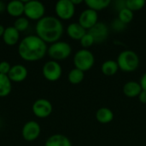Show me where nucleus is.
Here are the masks:
<instances>
[{
  "mask_svg": "<svg viewBox=\"0 0 146 146\" xmlns=\"http://www.w3.org/2000/svg\"><path fill=\"white\" fill-rule=\"evenodd\" d=\"M48 47L37 35L25 37L19 44L18 53L20 56L27 62H35L42 59L47 53Z\"/></svg>",
  "mask_w": 146,
  "mask_h": 146,
  "instance_id": "f257e3e1",
  "label": "nucleus"
},
{
  "mask_svg": "<svg viewBox=\"0 0 146 146\" xmlns=\"http://www.w3.org/2000/svg\"><path fill=\"white\" fill-rule=\"evenodd\" d=\"M36 33L46 44H54L62 36L63 25L56 17L44 16L36 24Z\"/></svg>",
  "mask_w": 146,
  "mask_h": 146,
  "instance_id": "f03ea898",
  "label": "nucleus"
},
{
  "mask_svg": "<svg viewBox=\"0 0 146 146\" xmlns=\"http://www.w3.org/2000/svg\"><path fill=\"white\" fill-rule=\"evenodd\" d=\"M116 62L119 66V69L127 73L136 71L140 64L138 54L131 50H125L121 51L118 55Z\"/></svg>",
  "mask_w": 146,
  "mask_h": 146,
  "instance_id": "7ed1b4c3",
  "label": "nucleus"
},
{
  "mask_svg": "<svg viewBox=\"0 0 146 146\" xmlns=\"http://www.w3.org/2000/svg\"><path fill=\"white\" fill-rule=\"evenodd\" d=\"M95 63L93 53L88 49H81L78 50L74 56V64L75 68H78L84 73L92 69Z\"/></svg>",
  "mask_w": 146,
  "mask_h": 146,
  "instance_id": "20e7f679",
  "label": "nucleus"
},
{
  "mask_svg": "<svg viewBox=\"0 0 146 146\" xmlns=\"http://www.w3.org/2000/svg\"><path fill=\"white\" fill-rule=\"evenodd\" d=\"M47 53L54 61L64 60L71 55L72 47L67 42L57 41L51 44V45L48 48Z\"/></svg>",
  "mask_w": 146,
  "mask_h": 146,
  "instance_id": "39448f33",
  "label": "nucleus"
},
{
  "mask_svg": "<svg viewBox=\"0 0 146 146\" xmlns=\"http://www.w3.org/2000/svg\"><path fill=\"white\" fill-rule=\"evenodd\" d=\"M45 12L44 5L36 0L27 1L25 3L24 7V15L27 16V19L33 20V21H39L44 17Z\"/></svg>",
  "mask_w": 146,
  "mask_h": 146,
  "instance_id": "423d86ee",
  "label": "nucleus"
},
{
  "mask_svg": "<svg viewBox=\"0 0 146 146\" xmlns=\"http://www.w3.org/2000/svg\"><path fill=\"white\" fill-rule=\"evenodd\" d=\"M55 11L59 19L67 21L74 15L75 6L71 0H60L56 3Z\"/></svg>",
  "mask_w": 146,
  "mask_h": 146,
  "instance_id": "0eeeda50",
  "label": "nucleus"
},
{
  "mask_svg": "<svg viewBox=\"0 0 146 146\" xmlns=\"http://www.w3.org/2000/svg\"><path fill=\"white\" fill-rule=\"evenodd\" d=\"M42 73L44 77L49 81L58 80L62 74V69L61 65L56 61H49L43 66Z\"/></svg>",
  "mask_w": 146,
  "mask_h": 146,
  "instance_id": "6e6552de",
  "label": "nucleus"
},
{
  "mask_svg": "<svg viewBox=\"0 0 146 146\" xmlns=\"http://www.w3.org/2000/svg\"><path fill=\"white\" fill-rule=\"evenodd\" d=\"M53 107L51 103L44 98L36 100L33 104V112L38 118H47L52 113Z\"/></svg>",
  "mask_w": 146,
  "mask_h": 146,
  "instance_id": "1a4fd4ad",
  "label": "nucleus"
},
{
  "mask_svg": "<svg viewBox=\"0 0 146 146\" xmlns=\"http://www.w3.org/2000/svg\"><path fill=\"white\" fill-rule=\"evenodd\" d=\"M98 22V12L86 9L81 12L79 17V24L86 30H90Z\"/></svg>",
  "mask_w": 146,
  "mask_h": 146,
  "instance_id": "9d476101",
  "label": "nucleus"
},
{
  "mask_svg": "<svg viewBox=\"0 0 146 146\" xmlns=\"http://www.w3.org/2000/svg\"><path fill=\"white\" fill-rule=\"evenodd\" d=\"M88 33L93 37L95 44H102L107 40L110 34V29L105 23L98 21L88 31Z\"/></svg>",
  "mask_w": 146,
  "mask_h": 146,
  "instance_id": "9b49d317",
  "label": "nucleus"
},
{
  "mask_svg": "<svg viewBox=\"0 0 146 146\" xmlns=\"http://www.w3.org/2000/svg\"><path fill=\"white\" fill-rule=\"evenodd\" d=\"M41 128L38 122L34 121H27L22 128V137L26 141L31 142L37 139L40 134Z\"/></svg>",
  "mask_w": 146,
  "mask_h": 146,
  "instance_id": "f8f14e48",
  "label": "nucleus"
},
{
  "mask_svg": "<svg viewBox=\"0 0 146 146\" xmlns=\"http://www.w3.org/2000/svg\"><path fill=\"white\" fill-rule=\"evenodd\" d=\"M8 77L11 82H21L27 77V69L23 65H15L11 67L10 71L8 74Z\"/></svg>",
  "mask_w": 146,
  "mask_h": 146,
  "instance_id": "ddd939ff",
  "label": "nucleus"
},
{
  "mask_svg": "<svg viewBox=\"0 0 146 146\" xmlns=\"http://www.w3.org/2000/svg\"><path fill=\"white\" fill-rule=\"evenodd\" d=\"M122 92L126 97L130 98H134L139 97V95L142 92V88H141L139 82L130 80V81H127L123 86Z\"/></svg>",
  "mask_w": 146,
  "mask_h": 146,
  "instance_id": "4468645a",
  "label": "nucleus"
},
{
  "mask_svg": "<svg viewBox=\"0 0 146 146\" xmlns=\"http://www.w3.org/2000/svg\"><path fill=\"white\" fill-rule=\"evenodd\" d=\"M24 7H25V3L22 1L13 0L7 4L6 10L9 15L19 18L21 17V15L24 14Z\"/></svg>",
  "mask_w": 146,
  "mask_h": 146,
  "instance_id": "2eb2a0df",
  "label": "nucleus"
},
{
  "mask_svg": "<svg viewBox=\"0 0 146 146\" xmlns=\"http://www.w3.org/2000/svg\"><path fill=\"white\" fill-rule=\"evenodd\" d=\"M86 33V30L83 28L79 24V22L71 23L67 27L68 36L74 40H80Z\"/></svg>",
  "mask_w": 146,
  "mask_h": 146,
  "instance_id": "dca6fc26",
  "label": "nucleus"
},
{
  "mask_svg": "<svg viewBox=\"0 0 146 146\" xmlns=\"http://www.w3.org/2000/svg\"><path fill=\"white\" fill-rule=\"evenodd\" d=\"M20 33L14 27H8L5 28L4 33L3 35V39L7 45H15L18 43Z\"/></svg>",
  "mask_w": 146,
  "mask_h": 146,
  "instance_id": "f3484780",
  "label": "nucleus"
},
{
  "mask_svg": "<svg viewBox=\"0 0 146 146\" xmlns=\"http://www.w3.org/2000/svg\"><path fill=\"white\" fill-rule=\"evenodd\" d=\"M44 146H72V144L65 135L54 134L47 139Z\"/></svg>",
  "mask_w": 146,
  "mask_h": 146,
  "instance_id": "a211bd4d",
  "label": "nucleus"
},
{
  "mask_svg": "<svg viewBox=\"0 0 146 146\" xmlns=\"http://www.w3.org/2000/svg\"><path fill=\"white\" fill-rule=\"evenodd\" d=\"M96 119L101 124H109L114 120V113L106 107L100 108L96 112Z\"/></svg>",
  "mask_w": 146,
  "mask_h": 146,
  "instance_id": "6ab92c4d",
  "label": "nucleus"
},
{
  "mask_svg": "<svg viewBox=\"0 0 146 146\" xmlns=\"http://www.w3.org/2000/svg\"><path fill=\"white\" fill-rule=\"evenodd\" d=\"M119 70V66L116 61L107 60L102 63L101 71L106 76H114Z\"/></svg>",
  "mask_w": 146,
  "mask_h": 146,
  "instance_id": "aec40b11",
  "label": "nucleus"
},
{
  "mask_svg": "<svg viewBox=\"0 0 146 146\" xmlns=\"http://www.w3.org/2000/svg\"><path fill=\"white\" fill-rule=\"evenodd\" d=\"M85 3L86 4L88 9L98 12L107 9L110 5L111 1L110 0H86L85 1Z\"/></svg>",
  "mask_w": 146,
  "mask_h": 146,
  "instance_id": "412c9836",
  "label": "nucleus"
},
{
  "mask_svg": "<svg viewBox=\"0 0 146 146\" xmlns=\"http://www.w3.org/2000/svg\"><path fill=\"white\" fill-rule=\"evenodd\" d=\"M12 89L11 80L8 77V75L0 74V98L7 97Z\"/></svg>",
  "mask_w": 146,
  "mask_h": 146,
  "instance_id": "4be33fe9",
  "label": "nucleus"
},
{
  "mask_svg": "<svg viewBox=\"0 0 146 146\" xmlns=\"http://www.w3.org/2000/svg\"><path fill=\"white\" fill-rule=\"evenodd\" d=\"M85 78V73L78 68H74L72 69L68 75V81L73 84V85H78L80 84Z\"/></svg>",
  "mask_w": 146,
  "mask_h": 146,
  "instance_id": "5701e85b",
  "label": "nucleus"
},
{
  "mask_svg": "<svg viewBox=\"0 0 146 146\" xmlns=\"http://www.w3.org/2000/svg\"><path fill=\"white\" fill-rule=\"evenodd\" d=\"M133 17H134L133 12L127 8H125L118 12V19L126 25L129 24L133 20Z\"/></svg>",
  "mask_w": 146,
  "mask_h": 146,
  "instance_id": "b1692460",
  "label": "nucleus"
},
{
  "mask_svg": "<svg viewBox=\"0 0 146 146\" xmlns=\"http://www.w3.org/2000/svg\"><path fill=\"white\" fill-rule=\"evenodd\" d=\"M145 3V0H126V7L133 12L142 9Z\"/></svg>",
  "mask_w": 146,
  "mask_h": 146,
  "instance_id": "393cba45",
  "label": "nucleus"
},
{
  "mask_svg": "<svg viewBox=\"0 0 146 146\" xmlns=\"http://www.w3.org/2000/svg\"><path fill=\"white\" fill-rule=\"evenodd\" d=\"M29 26V21L26 17H19L15 20L14 23V27L20 33V32H24L25 30L27 29Z\"/></svg>",
  "mask_w": 146,
  "mask_h": 146,
  "instance_id": "a878e982",
  "label": "nucleus"
},
{
  "mask_svg": "<svg viewBox=\"0 0 146 146\" xmlns=\"http://www.w3.org/2000/svg\"><path fill=\"white\" fill-rule=\"evenodd\" d=\"M80 45L84 48V49H87L91 46H92L94 44H95V40L93 38V37L89 33H86L83 37L80 40Z\"/></svg>",
  "mask_w": 146,
  "mask_h": 146,
  "instance_id": "bb28decb",
  "label": "nucleus"
},
{
  "mask_svg": "<svg viewBox=\"0 0 146 146\" xmlns=\"http://www.w3.org/2000/svg\"><path fill=\"white\" fill-rule=\"evenodd\" d=\"M127 25L124 24L121 21H120L118 18L115 19L112 22H111V28L115 31V32H122L126 29Z\"/></svg>",
  "mask_w": 146,
  "mask_h": 146,
  "instance_id": "cd10ccee",
  "label": "nucleus"
},
{
  "mask_svg": "<svg viewBox=\"0 0 146 146\" xmlns=\"http://www.w3.org/2000/svg\"><path fill=\"white\" fill-rule=\"evenodd\" d=\"M10 68H11V66L8 62L3 61L0 62V74H1L8 75L9 72L10 71Z\"/></svg>",
  "mask_w": 146,
  "mask_h": 146,
  "instance_id": "c85d7f7f",
  "label": "nucleus"
},
{
  "mask_svg": "<svg viewBox=\"0 0 146 146\" xmlns=\"http://www.w3.org/2000/svg\"><path fill=\"white\" fill-rule=\"evenodd\" d=\"M115 9L118 10V12L121 11V9L127 8L126 7V1H124V0H117V1H115Z\"/></svg>",
  "mask_w": 146,
  "mask_h": 146,
  "instance_id": "c756f323",
  "label": "nucleus"
},
{
  "mask_svg": "<svg viewBox=\"0 0 146 146\" xmlns=\"http://www.w3.org/2000/svg\"><path fill=\"white\" fill-rule=\"evenodd\" d=\"M139 84H140V86H141L142 90L146 92V73H145V74L141 76L140 80H139Z\"/></svg>",
  "mask_w": 146,
  "mask_h": 146,
  "instance_id": "7c9ffc66",
  "label": "nucleus"
},
{
  "mask_svg": "<svg viewBox=\"0 0 146 146\" xmlns=\"http://www.w3.org/2000/svg\"><path fill=\"white\" fill-rule=\"evenodd\" d=\"M139 100L140 101V103H142L143 104H146V92L143 91L140 92V94L139 95Z\"/></svg>",
  "mask_w": 146,
  "mask_h": 146,
  "instance_id": "2f4dec72",
  "label": "nucleus"
},
{
  "mask_svg": "<svg viewBox=\"0 0 146 146\" xmlns=\"http://www.w3.org/2000/svg\"><path fill=\"white\" fill-rule=\"evenodd\" d=\"M4 9H6V6L3 2L0 1V12H3Z\"/></svg>",
  "mask_w": 146,
  "mask_h": 146,
  "instance_id": "473e14b6",
  "label": "nucleus"
},
{
  "mask_svg": "<svg viewBox=\"0 0 146 146\" xmlns=\"http://www.w3.org/2000/svg\"><path fill=\"white\" fill-rule=\"evenodd\" d=\"M4 31H5V27L3 25H0V37H3Z\"/></svg>",
  "mask_w": 146,
  "mask_h": 146,
  "instance_id": "72a5a7b5",
  "label": "nucleus"
},
{
  "mask_svg": "<svg viewBox=\"0 0 146 146\" xmlns=\"http://www.w3.org/2000/svg\"><path fill=\"white\" fill-rule=\"evenodd\" d=\"M71 1H72V3H74V6L77 5V4H80V3H83V0H71Z\"/></svg>",
  "mask_w": 146,
  "mask_h": 146,
  "instance_id": "f704fd0d",
  "label": "nucleus"
}]
</instances>
